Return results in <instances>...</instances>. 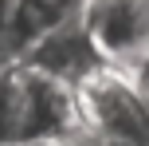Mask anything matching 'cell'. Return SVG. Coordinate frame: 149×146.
<instances>
[{"instance_id":"1","label":"cell","mask_w":149,"mask_h":146,"mask_svg":"<svg viewBox=\"0 0 149 146\" xmlns=\"http://www.w3.org/2000/svg\"><path fill=\"white\" fill-rule=\"evenodd\" d=\"M74 87L24 59L0 63V146H36L79 138Z\"/></svg>"},{"instance_id":"2","label":"cell","mask_w":149,"mask_h":146,"mask_svg":"<svg viewBox=\"0 0 149 146\" xmlns=\"http://www.w3.org/2000/svg\"><path fill=\"white\" fill-rule=\"evenodd\" d=\"M82 28L106 67L126 75L149 67V0H86Z\"/></svg>"},{"instance_id":"3","label":"cell","mask_w":149,"mask_h":146,"mask_svg":"<svg viewBox=\"0 0 149 146\" xmlns=\"http://www.w3.org/2000/svg\"><path fill=\"white\" fill-rule=\"evenodd\" d=\"M24 63H31V67L47 71V75L63 79V83H79L86 71L102 67V59H98L94 44H90L86 28H82V16L71 24H63L59 32H51L47 39H39L36 47H31L28 55H24Z\"/></svg>"},{"instance_id":"4","label":"cell","mask_w":149,"mask_h":146,"mask_svg":"<svg viewBox=\"0 0 149 146\" xmlns=\"http://www.w3.org/2000/svg\"><path fill=\"white\" fill-rule=\"evenodd\" d=\"M86 0H16V16H12V32L4 39V63L24 59L39 39H47L51 32H59L63 24L79 20Z\"/></svg>"},{"instance_id":"5","label":"cell","mask_w":149,"mask_h":146,"mask_svg":"<svg viewBox=\"0 0 149 146\" xmlns=\"http://www.w3.org/2000/svg\"><path fill=\"white\" fill-rule=\"evenodd\" d=\"M12 16H16V0H0V51H4V39L12 32ZM0 63H4V55H0Z\"/></svg>"},{"instance_id":"6","label":"cell","mask_w":149,"mask_h":146,"mask_svg":"<svg viewBox=\"0 0 149 146\" xmlns=\"http://www.w3.org/2000/svg\"><path fill=\"white\" fill-rule=\"evenodd\" d=\"M134 87H137V99H141V107H145V115H149V67H141V71H134Z\"/></svg>"},{"instance_id":"7","label":"cell","mask_w":149,"mask_h":146,"mask_svg":"<svg viewBox=\"0 0 149 146\" xmlns=\"http://www.w3.org/2000/svg\"><path fill=\"white\" fill-rule=\"evenodd\" d=\"M36 146H86L82 138H55V142H36Z\"/></svg>"}]
</instances>
